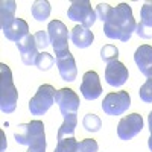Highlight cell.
<instances>
[{
  "label": "cell",
  "instance_id": "cell-18",
  "mask_svg": "<svg viewBox=\"0 0 152 152\" xmlns=\"http://www.w3.org/2000/svg\"><path fill=\"white\" fill-rule=\"evenodd\" d=\"M15 9H17V3L14 0H2L0 2V24H2V31H6L14 23Z\"/></svg>",
  "mask_w": 152,
  "mask_h": 152
},
{
  "label": "cell",
  "instance_id": "cell-31",
  "mask_svg": "<svg viewBox=\"0 0 152 152\" xmlns=\"http://www.w3.org/2000/svg\"><path fill=\"white\" fill-rule=\"evenodd\" d=\"M148 146H149V149H151V152H152V135L149 137V140H148Z\"/></svg>",
  "mask_w": 152,
  "mask_h": 152
},
{
  "label": "cell",
  "instance_id": "cell-26",
  "mask_svg": "<svg viewBox=\"0 0 152 152\" xmlns=\"http://www.w3.org/2000/svg\"><path fill=\"white\" fill-rule=\"evenodd\" d=\"M97 149H99V145L93 138L81 140L78 142V146H76V152H97Z\"/></svg>",
  "mask_w": 152,
  "mask_h": 152
},
{
  "label": "cell",
  "instance_id": "cell-14",
  "mask_svg": "<svg viewBox=\"0 0 152 152\" xmlns=\"http://www.w3.org/2000/svg\"><path fill=\"white\" fill-rule=\"evenodd\" d=\"M140 15H142V20L140 23H137L135 34L140 38H143V40H151L152 38V3L151 2L142 6Z\"/></svg>",
  "mask_w": 152,
  "mask_h": 152
},
{
  "label": "cell",
  "instance_id": "cell-17",
  "mask_svg": "<svg viewBox=\"0 0 152 152\" xmlns=\"http://www.w3.org/2000/svg\"><path fill=\"white\" fill-rule=\"evenodd\" d=\"M3 34L9 41H14L17 44L20 40H23V38L29 34V24L23 18H15L14 23H12L6 31H3Z\"/></svg>",
  "mask_w": 152,
  "mask_h": 152
},
{
  "label": "cell",
  "instance_id": "cell-11",
  "mask_svg": "<svg viewBox=\"0 0 152 152\" xmlns=\"http://www.w3.org/2000/svg\"><path fill=\"white\" fill-rule=\"evenodd\" d=\"M129 78V72L128 67L117 59L113 61L105 67V81L111 87H122Z\"/></svg>",
  "mask_w": 152,
  "mask_h": 152
},
{
  "label": "cell",
  "instance_id": "cell-4",
  "mask_svg": "<svg viewBox=\"0 0 152 152\" xmlns=\"http://www.w3.org/2000/svg\"><path fill=\"white\" fill-rule=\"evenodd\" d=\"M55 96H56V90L52 85H49V84L40 85L35 96L29 102L31 114L32 116H44V114L50 110V107L53 105Z\"/></svg>",
  "mask_w": 152,
  "mask_h": 152
},
{
  "label": "cell",
  "instance_id": "cell-27",
  "mask_svg": "<svg viewBox=\"0 0 152 152\" xmlns=\"http://www.w3.org/2000/svg\"><path fill=\"white\" fill-rule=\"evenodd\" d=\"M34 37H35V41H37V47L40 50H44L46 47H49L50 38H49V34L46 31H38Z\"/></svg>",
  "mask_w": 152,
  "mask_h": 152
},
{
  "label": "cell",
  "instance_id": "cell-29",
  "mask_svg": "<svg viewBox=\"0 0 152 152\" xmlns=\"http://www.w3.org/2000/svg\"><path fill=\"white\" fill-rule=\"evenodd\" d=\"M0 138H2V148H0V152H5V149H6V137H5L3 131H0Z\"/></svg>",
  "mask_w": 152,
  "mask_h": 152
},
{
  "label": "cell",
  "instance_id": "cell-6",
  "mask_svg": "<svg viewBox=\"0 0 152 152\" xmlns=\"http://www.w3.org/2000/svg\"><path fill=\"white\" fill-rule=\"evenodd\" d=\"M129 107H131V96L128 91L108 93L102 102V110L108 116H122Z\"/></svg>",
  "mask_w": 152,
  "mask_h": 152
},
{
  "label": "cell",
  "instance_id": "cell-30",
  "mask_svg": "<svg viewBox=\"0 0 152 152\" xmlns=\"http://www.w3.org/2000/svg\"><path fill=\"white\" fill-rule=\"evenodd\" d=\"M148 123H149V131H151V135H152V111L149 113V116H148Z\"/></svg>",
  "mask_w": 152,
  "mask_h": 152
},
{
  "label": "cell",
  "instance_id": "cell-2",
  "mask_svg": "<svg viewBox=\"0 0 152 152\" xmlns=\"http://www.w3.org/2000/svg\"><path fill=\"white\" fill-rule=\"evenodd\" d=\"M18 91L12 81L11 69L6 64H0V108L5 114L14 113L17 108Z\"/></svg>",
  "mask_w": 152,
  "mask_h": 152
},
{
  "label": "cell",
  "instance_id": "cell-7",
  "mask_svg": "<svg viewBox=\"0 0 152 152\" xmlns=\"http://www.w3.org/2000/svg\"><path fill=\"white\" fill-rule=\"evenodd\" d=\"M47 34L50 38V44L55 49V52H62L69 49V38L70 32L67 31V26L61 20H52L47 24Z\"/></svg>",
  "mask_w": 152,
  "mask_h": 152
},
{
  "label": "cell",
  "instance_id": "cell-8",
  "mask_svg": "<svg viewBox=\"0 0 152 152\" xmlns=\"http://www.w3.org/2000/svg\"><path fill=\"white\" fill-rule=\"evenodd\" d=\"M142 129H143V117L138 113H132L120 119L117 125V135L120 137V140H131L138 132H142Z\"/></svg>",
  "mask_w": 152,
  "mask_h": 152
},
{
  "label": "cell",
  "instance_id": "cell-9",
  "mask_svg": "<svg viewBox=\"0 0 152 152\" xmlns=\"http://www.w3.org/2000/svg\"><path fill=\"white\" fill-rule=\"evenodd\" d=\"M55 61L62 81L73 82L76 79V75H78V67H76V61L70 50L66 49L62 52H55Z\"/></svg>",
  "mask_w": 152,
  "mask_h": 152
},
{
  "label": "cell",
  "instance_id": "cell-1",
  "mask_svg": "<svg viewBox=\"0 0 152 152\" xmlns=\"http://www.w3.org/2000/svg\"><path fill=\"white\" fill-rule=\"evenodd\" d=\"M137 23L132 17V9L128 3H120L113 8L108 18L104 23V32L111 40H119L126 43L135 32Z\"/></svg>",
  "mask_w": 152,
  "mask_h": 152
},
{
  "label": "cell",
  "instance_id": "cell-5",
  "mask_svg": "<svg viewBox=\"0 0 152 152\" xmlns=\"http://www.w3.org/2000/svg\"><path fill=\"white\" fill-rule=\"evenodd\" d=\"M67 17L72 21H78L81 26L87 29H90L97 18L96 11L91 8V3L88 0H75V2H72L67 11Z\"/></svg>",
  "mask_w": 152,
  "mask_h": 152
},
{
  "label": "cell",
  "instance_id": "cell-15",
  "mask_svg": "<svg viewBox=\"0 0 152 152\" xmlns=\"http://www.w3.org/2000/svg\"><path fill=\"white\" fill-rule=\"evenodd\" d=\"M70 40L78 49H85V47H90L93 44L94 35L90 29L81 26V24H76L70 31Z\"/></svg>",
  "mask_w": 152,
  "mask_h": 152
},
{
  "label": "cell",
  "instance_id": "cell-13",
  "mask_svg": "<svg viewBox=\"0 0 152 152\" xmlns=\"http://www.w3.org/2000/svg\"><path fill=\"white\" fill-rule=\"evenodd\" d=\"M17 47H18V52H20V56H21V61L23 64L26 66H34L35 61H37V56H38V47H37V41H35V37L28 34L26 37L20 40L17 43Z\"/></svg>",
  "mask_w": 152,
  "mask_h": 152
},
{
  "label": "cell",
  "instance_id": "cell-25",
  "mask_svg": "<svg viewBox=\"0 0 152 152\" xmlns=\"http://www.w3.org/2000/svg\"><path fill=\"white\" fill-rule=\"evenodd\" d=\"M76 146H78V140L75 137H67L58 140L55 152H76Z\"/></svg>",
  "mask_w": 152,
  "mask_h": 152
},
{
  "label": "cell",
  "instance_id": "cell-16",
  "mask_svg": "<svg viewBox=\"0 0 152 152\" xmlns=\"http://www.w3.org/2000/svg\"><path fill=\"white\" fill-rule=\"evenodd\" d=\"M134 61H135L138 70L146 76V73L152 69V46L143 44L138 47L134 53Z\"/></svg>",
  "mask_w": 152,
  "mask_h": 152
},
{
  "label": "cell",
  "instance_id": "cell-20",
  "mask_svg": "<svg viewBox=\"0 0 152 152\" xmlns=\"http://www.w3.org/2000/svg\"><path fill=\"white\" fill-rule=\"evenodd\" d=\"M52 6L47 0H37L32 5V15L37 21H46L50 15Z\"/></svg>",
  "mask_w": 152,
  "mask_h": 152
},
{
  "label": "cell",
  "instance_id": "cell-3",
  "mask_svg": "<svg viewBox=\"0 0 152 152\" xmlns=\"http://www.w3.org/2000/svg\"><path fill=\"white\" fill-rule=\"evenodd\" d=\"M14 138L18 145L35 146V145H46V134H44V123L41 120H31L29 123H21L17 126Z\"/></svg>",
  "mask_w": 152,
  "mask_h": 152
},
{
  "label": "cell",
  "instance_id": "cell-12",
  "mask_svg": "<svg viewBox=\"0 0 152 152\" xmlns=\"http://www.w3.org/2000/svg\"><path fill=\"white\" fill-rule=\"evenodd\" d=\"M81 93L87 100H94L102 94V85H100L99 75L94 70L84 73L81 82Z\"/></svg>",
  "mask_w": 152,
  "mask_h": 152
},
{
  "label": "cell",
  "instance_id": "cell-22",
  "mask_svg": "<svg viewBox=\"0 0 152 152\" xmlns=\"http://www.w3.org/2000/svg\"><path fill=\"white\" fill-rule=\"evenodd\" d=\"M55 62H56L55 58L50 55V53H47V52H40V53H38V56H37L35 66L40 69V70L46 72V70H50V69H52Z\"/></svg>",
  "mask_w": 152,
  "mask_h": 152
},
{
  "label": "cell",
  "instance_id": "cell-19",
  "mask_svg": "<svg viewBox=\"0 0 152 152\" xmlns=\"http://www.w3.org/2000/svg\"><path fill=\"white\" fill-rule=\"evenodd\" d=\"M76 125H78V116H76V114H69V116H66L64 122H62V125L58 129V140H62V138H67V137H75Z\"/></svg>",
  "mask_w": 152,
  "mask_h": 152
},
{
  "label": "cell",
  "instance_id": "cell-23",
  "mask_svg": "<svg viewBox=\"0 0 152 152\" xmlns=\"http://www.w3.org/2000/svg\"><path fill=\"white\" fill-rule=\"evenodd\" d=\"M82 126L90 132H97L100 128H102V122H100V119L96 116V114L88 113L82 120Z\"/></svg>",
  "mask_w": 152,
  "mask_h": 152
},
{
  "label": "cell",
  "instance_id": "cell-21",
  "mask_svg": "<svg viewBox=\"0 0 152 152\" xmlns=\"http://www.w3.org/2000/svg\"><path fill=\"white\" fill-rule=\"evenodd\" d=\"M146 82L140 87V90H138V96L143 102L146 104H152V69L146 73Z\"/></svg>",
  "mask_w": 152,
  "mask_h": 152
},
{
  "label": "cell",
  "instance_id": "cell-28",
  "mask_svg": "<svg viewBox=\"0 0 152 152\" xmlns=\"http://www.w3.org/2000/svg\"><path fill=\"white\" fill-rule=\"evenodd\" d=\"M111 11H113V6H110L108 3H99V5L96 6V17H97L100 21L105 23V20L108 18V15H110Z\"/></svg>",
  "mask_w": 152,
  "mask_h": 152
},
{
  "label": "cell",
  "instance_id": "cell-24",
  "mask_svg": "<svg viewBox=\"0 0 152 152\" xmlns=\"http://www.w3.org/2000/svg\"><path fill=\"white\" fill-rule=\"evenodd\" d=\"M100 58H102V61H105L107 64H110V62H113V61H117L119 49L116 46H113V44H107V46H104L102 49H100Z\"/></svg>",
  "mask_w": 152,
  "mask_h": 152
},
{
  "label": "cell",
  "instance_id": "cell-10",
  "mask_svg": "<svg viewBox=\"0 0 152 152\" xmlns=\"http://www.w3.org/2000/svg\"><path fill=\"white\" fill-rule=\"evenodd\" d=\"M55 102L59 107L62 117L69 116V114H78V110L81 105L79 96L72 88H61V90H58L55 96Z\"/></svg>",
  "mask_w": 152,
  "mask_h": 152
}]
</instances>
